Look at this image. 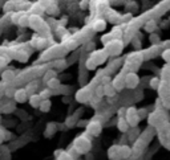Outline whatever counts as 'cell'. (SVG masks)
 Instances as JSON below:
<instances>
[{"label": "cell", "mask_w": 170, "mask_h": 160, "mask_svg": "<svg viewBox=\"0 0 170 160\" xmlns=\"http://www.w3.org/2000/svg\"><path fill=\"white\" fill-rule=\"evenodd\" d=\"M125 119L129 124V127H137L140 120H141V117L138 115V110L134 106H130V107L125 109Z\"/></svg>", "instance_id": "obj_1"}, {"label": "cell", "mask_w": 170, "mask_h": 160, "mask_svg": "<svg viewBox=\"0 0 170 160\" xmlns=\"http://www.w3.org/2000/svg\"><path fill=\"white\" fill-rule=\"evenodd\" d=\"M73 147H75V150L78 153H85L90 150V140L88 139V138H85V135H81L75 140Z\"/></svg>", "instance_id": "obj_2"}, {"label": "cell", "mask_w": 170, "mask_h": 160, "mask_svg": "<svg viewBox=\"0 0 170 160\" xmlns=\"http://www.w3.org/2000/svg\"><path fill=\"white\" fill-rule=\"evenodd\" d=\"M122 42L118 40V38H113V40H110L109 42L106 44V46H105V52L108 54H117V53H120L122 51Z\"/></svg>", "instance_id": "obj_3"}, {"label": "cell", "mask_w": 170, "mask_h": 160, "mask_svg": "<svg viewBox=\"0 0 170 160\" xmlns=\"http://www.w3.org/2000/svg\"><path fill=\"white\" fill-rule=\"evenodd\" d=\"M138 84H140V77L135 73L130 71V73L125 74V87H128V89H135L138 86Z\"/></svg>", "instance_id": "obj_4"}, {"label": "cell", "mask_w": 170, "mask_h": 160, "mask_svg": "<svg viewBox=\"0 0 170 160\" xmlns=\"http://www.w3.org/2000/svg\"><path fill=\"white\" fill-rule=\"evenodd\" d=\"M87 131L92 136H98L103 131V124L98 120H90L89 123H87Z\"/></svg>", "instance_id": "obj_5"}, {"label": "cell", "mask_w": 170, "mask_h": 160, "mask_svg": "<svg viewBox=\"0 0 170 160\" xmlns=\"http://www.w3.org/2000/svg\"><path fill=\"white\" fill-rule=\"evenodd\" d=\"M112 86L116 89V91H120L122 90L124 87H125V74L124 73H120L118 75H116L114 78H113V81L110 82Z\"/></svg>", "instance_id": "obj_6"}, {"label": "cell", "mask_w": 170, "mask_h": 160, "mask_svg": "<svg viewBox=\"0 0 170 160\" xmlns=\"http://www.w3.org/2000/svg\"><path fill=\"white\" fill-rule=\"evenodd\" d=\"M15 99V102L16 103H24L27 102V99H28V93L25 89H15V94L12 97Z\"/></svg>", "instance_id": "obj_7"}, {"label": "cell", "mask_w": 170, "mask_h": 160, "mask_svg": "<svg viewBox=\"0 0 170 160\" xmlns=\"http://www.w3.org/2000/svg\"><path fill=\"white\" fill-rule=\"evenodd\" d=\"M89 99H90V93H89L88 89H85V87H82V89H80L76 93V101L77 102L84 103V102L89 101Z\"/></svg>", "instance_id": "obj_8"}, {"label": "cell", "mask_w": 170, "mask_h": 160, "mask_svg": "<svg viewBox=\"0 0 170 160\" xmlns=\"http://www.w3.org/2000/svg\"><path fill=\"white\" fill-rule=\"evenodd\" d=\"M108 158L110 160H120L121 159V153H120V146H112L109 150H108Z\"/></svg>", "instance_id": "obj_9"}, {"label": "cell", "mask_w": 170, "mask_h": 160, "mask_svg": "<svg viewBox=\"0 0 170 160\" xmlns=\"http://www.w3.org/2000/svg\"><path fill=\"white\" fill-rule=\"evenodd\" d=\"M2 80L3 82H11L15 80V71L11 69H5L4 71H2Z\"/></svg>", "instance_id": "obj_10"}, {"label": "cell", "mask_w": 170, "mask_h": 160, "mask_svg": "<svg viewBox=\"0 0 170 160\" xmlns=\"http://www.w3.org/2000/svg\"><path fill=\"white\" fill-rule=\"evenodd\" d=\"M40 101L41 98L39 94H36V93H33V94H31L29 97H28V102H29V104L33 107V109H37L39 104H40Z\"/></svg>", "instance_id": "obj_11"}, {"label": "cell", "mask_w": 170, "mask_h": 160, "mask_svg": "<svg viewBox=\"0 0 170 160\" xmlns=\"http://www.w3.org/2000/svg\"><path fill=\"white\" fill-rule=\"evenodd\" d=\"M117 128L120 130L121 132H126L129 130V124L126 122L125 117H118V120H117Z\"/></svg>", "instance_id": "obj_12"}, {"label": "cell", "mask_w": 170, "mask_h": 160, "mask_svg": "<svg viewBox=\"0 0 170 160\" xmlns=\"http://www.w3.org/2000/svg\"><path fill=\"white\" fill-rule=\"evenodd\" d=\"M50 106H52V102H50L49 98H47V99H41L37 109H40V111H43V113H48L50 110Z\"/></svg>", "instance_id": "obj_13"}, {"label": "cell", "mask_w": 170, "mask_h": 160, "mask_svg": "<svg viewBox=\"0 0 170 160\" xmlns=\"http://www.w3.org/2000/svg\"><path fill=\"white\" fill-rule=\"evenodd\" d=\"M45 84H47L48 89H50V90H56V89H59V87H60L61 82H60V80L57 78V77H53V78L48 80L47 82H45Z\"/></svg>", "instance_id": "obj_14"}, {"label": "cell", "mask_w": 170, "mask_h": 160, "mask_svg": "<svg viewBox=\"0 0 170 160\" xmlns=\"http://www.w3.org/2000/svg\"><path fill=\"white\" fill-rule=\"evenodd\" d=\"M56 131H57V124H56V123H52V122H49V123L47 124V127H45L44 135L47 136V138H49V136H52Z\"/></svg>", "instance_id": "obj_15"}, {"label": "cell", "mask_w": 170, "mask_h": 160, "mask_svg": "<svg viewBox=\"0 0 170 160\" xmlns=\"http://www.w3.org/2000/svg\"><path fill=\"white\" fill-rule=\"evenodd\" d=\"M103 89H104V95H106V97H114L116 95V89L112 86V84L109 82V84H105V85H103Z\"/></svg>", "instance_id": "obj_16"}, {"label": "cell", "mask_w": 170, "mask_h": 160, "mask_svg": "<svg viewBox=\"0 0 170 160\" xmlns=\"http://www.w3.org/2000/svg\"><path fill=\"white\" fill-rule=\"evenodd\" d=\"M120 153H121V159H128L130 155H132V148L126 144L120 146Z\"/></svg>", "instance_id": "obj_17"}, {"label": "cell", "mask_w": 170, "mask_h": 160, "mask_svg": "<svg viewBox=\"0 0 170 160\" xmlns=\"http://www.w3.org/2000/svg\"><path fill=\"white\" fill-rule=\"evenodd\" d=\"M31 12L32 15H37V16H40L43 12H44V7H41L39 3H35V4H32V7H31Z\"/></svg>", "instance_id": "obj_18"}, {"label": "cell", "mask_w": 170, "mask_h": 160, "mask_svg": "<svg viewBox=\"0 0 170 160\" xmlns=\"http://www.w3.org/2000/svg\"><path fill=\"white\" fill-rule=\"evenodd\" d=\"M105 27H106L105 20L98 19V20H96L94 23H93V29H94V31H104Z\"/></svg>", "instance_id": "obj_19"}, {"label": "cell", "mask_w": 170, "mask_h": 160, "mask_svg": "<svg viewBox=\"0 0 170 160\" xmlns=\"http://www.w3.org/2000/svg\"><path fill=\"white\" fill-rule=\"evenodd\" d=\"M160 85H161V78L160 77H153V78L150 80L149 82V86L151 87V89H160Z\"/></svg>", "instance_id": "obj_20"}, {"label": "cell", "mask_w": 170, "mask_h": 160, "mask_svg": "<svg viewBox=\"0 0 170 160\" xmlns=\"http://www.w3.org/2000/svg\"><path fill=\"white\" fill-rule=\"evenodd\" d=\"M97 65H98V64L96 62L92 57H89V58L87 60V61H85V68L89 69V70H94L96 68H97Z\"/></svg>", "instance_id": "obj_21"}, {"label": "cell", "mask_w": 170, "mask_h": 160, "mask_svg": "<svg viewBox=\"0 0 170 160\" xmlns=\"http://www.w3.org/2000/svg\"><path fill=\"white\" fill-rule=\"evenodd\" d=\"M28 13H23L21 16H20V19H19V21H18V24L20 25V27H28V24H29V20H28Z\"/></svg>", "instance_id": "obj_22"}, {"label": "cell", "mask_w": 170, "mask_h": 160, "mask_svg": "<svg viewBox=\"0 0 170 160\" xmlns=\"http://www.w3.org/2000/svg\"><path fill=\"white\" fill-rule=\"evenodd\" d=\"M76 123H77V120H76L75 115H71V117H68V118L65 119V126H66V127H69V128L75 127Z\"/></svg>", "instance_id": "obj_23"}, {"label": "cell", "mask_w": 170, "mask_h": 160, "mask_svg": "<svg viewBox=\"0 0 170 160\" xmlns=\"http://www.w3.org/2000/svg\"><path fill=\"white\" fill-rule=\"evenodd\" d=\"M23 13H25L24 11H18V12H11V21H12L13 24H18V21H19V19H20V16L23 15Z\"/></svg>", "instance_id": "obj_24"}, {"label": "cell", "mask_w": 170, "mask_h": 160, "mask_svg": "<svg viewBox=\"0 0 170 160\" xmlns=\"http://www.w3.org/2000/svg\"><path fill=\"white\" fill-rule=\"evenodd\" d=\"M53 77H56V70H53V69H48V70L44 73L43 80H44V82H47L48 80L53 78Z\"/></svg>", "instance_id": "obj_25"}, {"label": "cell", "mask_w": 170, "mask_h": 160, "mask_svg": "<svg viewBox=\"0 0 170 160\" xmlns=\"http://www.w3.org/2000/svg\"><path fill=\"white\" fill-rule=\"evenodd\" d=\"M39 95H40L41 99H47V98H49L50 95H52V90L47 87V89H44V90H41L40 93H39Z\"/></svg>", "instance_id": "obj_26"}, {"label": "cell", "mask_w": 170, "mask_h": 160, "mask_svg": "<svg viewBox=\"0 0 170 160\" xmlns=\"http://www.w3.org/2000/svg\"><path fill=\"white\" fill-rule=\"evenodd\" d=\"M156 28H157V24H156L153 20L148 21V23L145 24V31H146V32H153V31H154Z\"/></svg>", "instance_id": "obj_27"}, {"label": "cell", "mask_w": 170, "mask_h": 160, "mask_svg": "<svg viewBox=\"0 0 170 160\" xmlns=\"http://www.w3.org/2000/svg\"><path fill=\"white\" fill-rule=\"evenodd\" d=\"M110 33H112V36L114 37V38H120V37L122 36V31H121L120 27H114V28H113V31H112Z\"/></svg>", "instance_id": "obj_28"}, {"label": "cell", "mask_w": 170, "mask_h": 160, "mask_svg": "<svg viewBox=\"0 0 170 160\" xmlns=\"http://www.w3.org/2000/svg\"><path fill=\"white\" fill-rule=\"evenodd\" d=\"M3 94L7 97V98H12L13 94H15V89H13V87H4Z\"/></svg>", "instance_id": "obj_29"}, {"label": "cell", "mask_w": 170, "mask_h": 160, "mask_svg": "<svg viewBox=\"0 0 170 160\" xmlns=\"http://www.w3.org/2000/svg\"><path fill=\"white\" fill-rule=\"evenodd\" d=\"M11 61V58H9V56H7V54H2L0 56V68H3V66H5L8 62Z\"/></svg>", "instance_id": "obj_30"}, {"label": "cell", "mask_w": 170, "mask_h": 160, "mask_svg": "<svg viewBox=\"0 0 170 160\" xmlns=\"http://www.w3.org/2000/svg\"><path fill=\"white\" fill-rule=\"evenodd\" d=\"M15 4V2H12V0H9V2H7L4 4V7H3V9H4V12H11L12 11V5Z\"/></svg>", "instance_id": "obj_31"}, {"label": "cell", "mask_w": 170, "mask_h": 160, "mask_svg": "<svg viewBox=\"0 0 170 160\" xmlns=\"http://www.w3.org/2000/svg\"><path fill=\"white\" fill-rule=\"evenodd\" d=\"M162 58L165 60L166 62H169V64H170V48H169V49H165V51H163V53H162Z\"/></svg>", "instance_id": "obj_32"}, {"label": "cell", "mask_w": 170, "mask_h": 160, "mask_svg": "<svg viewBox=\"0 0 170 160\" xmlns=\"http://www.w3.org/2000/svg\"><path fill=\"white\" fill-rule=\"evenodd\" d=\"M96 94H97V97H98V98H101V97L104 95V89H103V85H100V86L97 87V89H96Z\"/></svg>", "instance_id": "obj_33"}, {"label": "cell", "mask_w": 170, "mask_h": 160, "mask_svg": "<svg viewBox=\"0 0 170 160\" xmlns=\"http://www.w3.org/2000/svg\"><path fill=\"white\" fill-rule=\"evenodd\" d=\"M37 3H39V4H40V5H41V7H44V8H45V7H47V8H48V7H49V5H50V0H39V2H37Z\"/></svg>", "instance_id": "obj_34"}, {"label": "cell", "mask_w": 170, "mask_h": 160, "mask_svg": "<svg viewBox=\"0 0 170 160\" xmlns=\"http://www.w3.org/2000/svg\"><path fill=\"white\" fill-rule=\"evenodd\" d=\"M11 138H12V134H11V131L4 128V140H9Z\"/></svg>", "instance_id": "obj_35"}, {"label": "cell", "mask_w": 170, "mask_h": 160, "mask_svg": "<svg viewBox=\"0 0 170 160\" xmlns=\"http://www.w3.org/2000/svg\"><path fill=\"white\" fill-rule=\"evenodd\" d=\"M88 5H89V0H82V2L80 3V8L85 9V8H88Z\"/></svg>", "instance_id": "obj_36"}, {"label": "cell", "mask_w": 170, "mask_h": 160, "mask_svg": "<svg viewBox=\"0 0 170 160\" xmlns=\"http://www.w3.org/2000/svg\"><path fill=\"white\" fill-rule=\"evenodd\" d=\"M65 45H66L68 49H75V46L77 45V44H76V41H69V42H66Z\"/></svg>", "instance_id": "obj_37"}, {"label": "cell", "mask_w": 170, "mask_h": 160, "mask_svg": "<svg viewBox=\"0 0 170 160\" xmlns=\"http://www.w3.org/2000/svg\"><path fill=\"white\" fill-rule=\"evenodd\" d=\"M4 142V127H0V144Z\"/></svg>", "instance_id": "obj_38"}, {"label": "cell", "mask_w": 170, "mask_h": 160, "mask_svg": "<svg viewBox=\"0 0 170 160\" xmlns=\"http://www.w3.org/2000/svg\"><path fill=\"white\" fill-rule=\"evenodd\" d=\"M118 117H125V107H121L118 110Z\"/></svg>", "instance_id": "obj_39"}, {"label": "cell", "mask_w": 170, "mask_h": 160, "mask_svg": "<svg viewBox=\"0 0 170 160\" xmlns=\"http://www.w3.org/2000/svg\"><path fill=\"white\" fill-rule=\"evenodd\" d=\"M157 37H158V36H156V35H151L150 40H151V42H153V44H156V42H160V40H158Z\"/></svg>", "instance_id": "obj_40"}, {"label": "cell", "mask_w": 170, "mask_h": 160, "mask_svg": "<svg viewBox=\"0 0 170 160\" xmlns=\"http://www.w3.org/2000/svg\"><path fill=\"white\" fill-rule=\"evenodd\" d=\"M0 155H2V153H0Z\"/></svg>", "instance_id": "obj_41"}]
</instances>
